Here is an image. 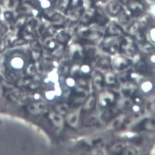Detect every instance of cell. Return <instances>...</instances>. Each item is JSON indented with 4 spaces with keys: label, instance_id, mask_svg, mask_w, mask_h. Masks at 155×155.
Listing matches in <instances>:
<instances>
[{
    "label": "cell",
    "instance_id": "obj_2",
    "mask_svg": "<svg viewBox=\"0 0 155 155\" xmlns=\"http://www.w3.org/2000/svg\"><path fill=\"white\" fill-rule=\"evenodd\" d=\"M110 11L111 13H118V12L120 10V7L118 4L115 3H111L110 5Z\"/></svg>",
    "mask_w": 155,
    "mask_h": 155
},
{
    "label": "cell",
    "instance_id": "obj_1",
    "mask_svg": "<svg viewBox=\"0 0 155 155\" xmlns=\"http://www.w3.org/2000/svg\"><path fill=\"white\" fill-rule=\"evenodd\" d=\"M130 11L134 14H139L143 9V6L140 2L137 1H131L128 5Z\"/></svg>",
    "mask_w": 155,
    "mask_h": 155
}]
</instances>
